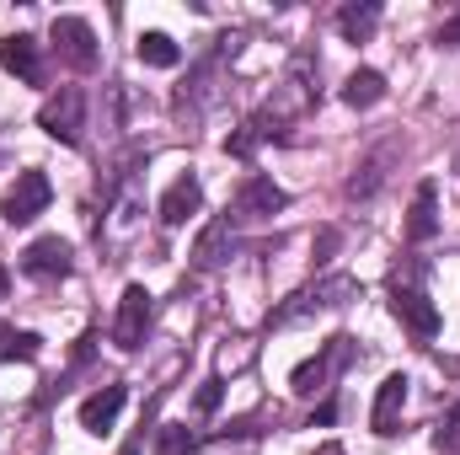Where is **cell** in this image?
<instances>
[{
	"label": "cell",
	"mask_w": 460,
	"mask_h": 455,
	"mask_svg": "<svg viewBox=\"0 0 460 455\" xmlns=\"http://www.w3.org/2000/svg\"><path fill=\"white\" fill-rule=\"evenodd\" d=\"M75 263V246L65 236H38L27 252H22V273L27 279H65Z\"/></svg>",
	"instance_id": "8"
},
{
	"label": "cell",
	"mask_w": 460,
	"mask_h": 455,
	"mask_svg": "<svg viewBox=\"0 0 460 455\" xmlns=\"http://www.w3.org/2000/svg\"><path fill=\"white\" fill-rule=\"evenodd\" d=\"M316 424H322V429H327V424H338V402H322V407H316V418H311V429H316Z\"/></svg>",
	"instance_id": "26"
},
{
	"label": "cell",
	"mask_w": 460,
	"mask_h": 455,
	"mask_svg": "<svg viewBox=\"0 0 460 455\" xmlns=\"http://www.w3.org/2000/svg\"><path fill=\"white\" fill-rule=\"evenodd\" d=\"M123 402H128L123 386H102L97 397L81 402V429H86V434H108V429L118 424V413H123Z\"/></svg>",
	"instance_id": "13"
},
{
	"label": "cell",
	"mask_w": 460,
	"mask_h": 455,
	"mask_svg": "<svg viewBox=\"0 0 460 455\" xmlns=\"http://www.w3.org/2000/svg\"><path fill=\"white\" fill-rule=\"evenodd\" d=\"M0 300H5V268H0Z\"/></svg>",
	"instance_id": "29"
},
{
	"label": "cell",
	"mask_w": 460,
	"mask_h": 455,
	"mask_svg": "<svg viewBox=\"0 0 460 455\" xmlns=\"http://www.w3.org/2000/svg\"><path fill=\"white\" fill-rule=\"evenodd\" d=\"M380 97H385V76H380V70H353V76L343 81L348 108H375Z\"/></svg>",
	"instance_id": "19"
},
{
	"label": "cell",
	"mask_w": 460,
	"mask_h": 455,
	"mask_svg": "<svg viewBox=\"0 0 460 455\" xmlns=\"http://www.w3.org/2000/svg\"><path fill=\"white\" fill-rule=\"evenodd\" d=\"M0 65H5L16 81L43 86V54H38V38H32V32H11V38L0 43Z\"/></svg>",
	"instance_id": "10"
},
{
	"label": "cell",
	"mask_w": 460,
	"mask_h": 455,
	"mask_svg": "<svg viewBox=\"0 0 460 455\" xmlns=\"http://www.w3.org/2000/svg\"><path fill=\"white\" fill-rule=\"evenodd\" d=\"M134 54H139V65H155V70H172V65H182V49H177L166 32H139Z\"/></svg>",
	"instance_id": "20"
},
{
	"label": "cell",
	"mask_w": 460,
	"mask_h": 455,
	"mask_svg": "<svg viewBox=\"0 0 460 455\" xmlns=\"http://www.w3.org/2000/svg\"><path fill=\"white\" fill-rule=\"evenodd\" d=\"M375 27H380V5H375V0L338 11V32H343V43H369V32H375Z\"/></svg>",
	"instance_id": "17"
},
{
	"label": "cell",
	"mask_w": 460,
	"mask_h": 455,
	"mask_svg": "<svg viewBox=\"0 0 460 455\" xmlns=\"http://www.w3.org/2000/svg\"><path fill=\"white\" fill-rule=\"evenodd\" d=\"M434 451H445V455L460 451V407H450V418L434 429Z\"/></svg>",
	"instance_id": "22"
},
{
	"label": "cell",
	"mask_w": 460,
	"mask_h": 455,
	"mask_svg": "<svg viewBox=\"0 0 460 455\" xmlns=\"http://www.w3.org/2000/svg\"><path fill=\"white\" fill-rule=\"evenodd\" d=\"M316 252H322V263H327V257L338 252V230H332V226L322 230V241H316Z\"/></svg>",
	"instance_id": "27"
},
{
	"label": "cell",
	"mask_w": 460,
	"mask_h": 455,
	"mask_svg": "<svg viewBox=\"0 0 460 455\" xmlns=\"http://www.w3.org/2000/svg\"><path fill=\"white\" fill-rule=\"evenodd\" d=\"M199 451V434L188 424H161L155 429V455H193Z\"/></svg>",
	"instance_id": "21"
},
{
	"label": "cell",
	"mask_w": 460,
	"mask_h": 455,
	"mask_svg": "<svg viewBox=\"0 0 460 455\" xmlns=\"http://www.w3.org/2000/svg\"><path fill=\"white\" fill-rule=\"evenodd\" d=\"M402 407H407V375H385V380H380V391H375V413H369L375 434H396Z\"/></svg>",
	"instance_id": "14"
},
{
	"label": "cell",
	"mask_w": 460,
	"mask_h": 455,
	"mask_svg": "<svg viewBox=\"0 0 460 455\" xmlns=\"http://www.w3.org/2000/svg\"><path fill=\"white\" fill-rule=\"evenodd\" d=\"M38 353H43V338H38V333H27V327H11V322H0V364H11V359L32 364Z\"/></svg>",
	"instance_id": "18"
},
{
	"label": "cell",
	"mask_w": 460,
	"mask_h": 455,
	"mask_svg": "<svg viewBox=\"0 0 460 455\" xmlns=\"http://www.w3.org/2000/svg\"><path fill=\"white\" fill-rule=\"evenodd\" d=\"M396 156H402V145H396V139H385L380 150H369V156H364V166L348 177V199H375V193H380V183L391 177L385 166H391Z\"/></svg>",
	"instance_id": "11"
},
{
	"label": "cell",
	"mask_w": 460,
	"mask_h": 455,
	"mask_svg": "<svg viewBox=\"0 0 460 455\" xmlns=\"http://www.w3.org/2000/svg\"><path fill=\"white\" fill-rule=\"evenodd\" d=\"M49 199H54L49 177H43V172H22V177L5 188V199H0V215H5V226H32V220L49 210Z\"/></svg>",
	"instance_id": "5"
},
{
	"label": "cell",
	"mask_w": 460,
	"mask_h": 455,
	"mask_svg": "<svg viewBox=\"0 0 460 455\" xmlns=\"http://www.w3.org/2000/svg\"><path fill=\"white\" fill-rule=\"evenodd\" d=\"M434 230H439V188L423 183L412 193V210H407V241L423 246V241H434Z\"/></svg>",
	"instance_id": "15"
},
{
	"label": "cell",
	"mask_w": 460,
	"mask_h": 455,
	"mask_svg": "<svg viewBox=\"0 0 460 455\" xmlns=\"http://www.w3.org/2000/svg\"><path fill=\"white\" fill-rule=\"evenodd\" d=\"M199 204H204L199 177H193V172H188V177H177V183L161 193V226H188V220L199 215Z\"/></svg>",
	"instance_id": "12"
},
{
	"label": "cell",
	"mask_w": 460,
	"mask_h": 455,
	"mask_svg": "<svg viewBox=\"0 0 460 455\" xmlns=\"http://www.w3.org/2000/svg\"><path fill=\"white\" fill-rule=\"evenodd\" d=\"M358 295V279H348V273H338V279H322L316 290H300V295H289V306H279L268 322L273 327H289V322H300V317H316V311H332V306H348Z\"/></svg>",
	"instance_id": "2"
},
{
	"label": "cell",
	"mask_w": 460,
	"mask_h": 455,
	"mask_svg": "<svg viewBox=\"0 0 460 455\" xmlns=\"http://www.w3.org/2000/svg\"><path fill=\"white\" fill-rule=\"evenodd\" d=\"M353 353H358V348H353V338H348V333L327 338L316 359H305V364L289 375V391H295V397H316V391H327V380H332L338 370H348V364H353Z\"/></svg>",
	"instance_id": "1"
},
{
	"label": "cell",
	"mask_w": 460,
	"mask_h": 455,
	"mask_svg": "<svg viewBox=\"0 0 460 455\" xmlns=\"http://www.w3.org/2000/svg\"><path fill=\"white\" fill-rule=\"evenodd\" d=\"M145 327H150V290L145 284H128L123 300H118V322H113V343L123 353H134L145 343Z\"/></svg>",
	"instance_id": "7"
},
{
	"label": "cell",
	"mask_w": 460,
	"mask_h": 455,
	"mask_svg": "<svg viewBox=\"0 0 460 455\" xmlns=\"http://www.w3.org/2000/svg\"><path fill=\"white\" fill-rule=\"evenodd\" d=\"M439 43H445V49H460V11L445 22V27H439Z\"/></svg>",
	"instance_id": "25"
},
{
	"label": "cell",
	"mask_w": 460,
	"mask_h": 455,
	"mask_svg": "<svg viewBox=\"0 0 460 455\" xmlns=\"http://www.w3.org/2000/svg\"><path fill=\"white\" fill-rule=\"evenodd\" d=\"M391 317L423 343L439 333V306H434L423 290H412V284H396V290H391Z\"/></svg>",
	"instance_id": "6"
},
{
	"label": "cell",
	"mask_w": 460,
	"mask_h": 455,
	"mask_svg": "<svg viewBox=\"0 0 460 455\" xmlns=\"http://www.w3.org/2000/svg\"><path fill=\"white\" fill-rule=\"evenodd\" d=\"M289 204V193L273 183V177H246L241 188H235V215L241 220H268V215H279Z\"/></svg>",
	"instance_id": "9"
},
{
	"label": "cell",
	"mask_w": 460,
	"mask_h": 455,
	"mask_svg": "<svg viewBox=\"0 0 460 455\" xmlns=\"http://www.w3.org/2000/svg\"><path fill=\"white\" fill-rule=\"evenodd\" d=\"M49 43L59 49V59L70 65V70H97V32H92V22H81V16H54V27H49Z\"/></svg>",
	"instance_id": "4"
},
{
	"label": "cell",
	"mask_w": 460,
	"mask_h": 455,
	"mask_svg": "<svg viewBox=\"0 0 460 455\" xmlns=\"http://www.w3.org/2000/svg\"><path fill=\"white\" fill-rule=\"evenodd\" d=\"M226 257H230V215H220V220H209L204 236L193 241V263L199 268H220Z\"/></svg>",
	"instance_id": "16"
},
{
	"label": "cell",
	"mask_w": 460,
	"mask_h": 455,
	"mask_svg": "<svg viewBox=\"0 0 460 455\" xmlns=\"http://www.w3.org/2000/svg\"><path fill=\"white\" fill-rule=\"evenodd\" d=\"M38 129L59 145H81V129H86V92L81 86H59L43 108H38Z\"/></svg>",
	"instance_id": "3"
},
{
	"label": "cell",
	"mask_w": 460,
	"mask_h": 455,
	"mask_svg": "<svg viewBox=\"0 0 460 455\" xmlns=\"http://www.w3.org/2000/svg\"><path fill=\"white\" fill-rule=\"evenodd\" d=\"M257 139H262V134H257V129H252V123H246V129H241V134H230V139H226V150H230V156H241V161H246V156H252V150H257Z\"/></svg>",
	"instance_id": "24"
},
{
	"label": "cell",
	"mask_w": 460,
	"mask_h": 455,
	"mask_svg": "<svg viewBox=\"0 0 460 455\" xmlns=\"http://www.w3.org/2000/svg\"><path fill=\"white\" fill-rule=\"evenodd\" d=\"M316 455H343V445H322Z\"/></svg>",
	"instance_id": "28"
},
{
	"label": "cell",
	"mask_w": 460,
	"mask_h": 455,
	"mask_svg": "<svg viewBox=\"0 0 460 455\" xmlns=\"http://www.w3.org/2000/svg\"><path fill=\"white\" fill-rule=\"evenodd\" d=\"M220 402H226V380H220V375H209V380L199 386L193 407H199V413H220Z\"/></svg>",
	"instance_id": "23"
}]
</instances>
